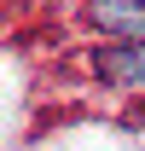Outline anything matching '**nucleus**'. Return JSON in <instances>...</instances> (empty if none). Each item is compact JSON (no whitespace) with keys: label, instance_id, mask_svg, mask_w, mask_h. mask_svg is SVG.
<instances>
[{"label":"nucleus","instance_id":"1","mask_svg":"<svg viewBox=\"0 0 145 151\" xmlns=\"http://www.w3.org/2000/svg\"><path fill=\"white\" fill-rule=\"evenodd\" d=\"M99 70H105L110 81H145V41L139 47H122V52H105Z\"/></svg>","mask_w":145,"mask_h":151}]
</instances>
